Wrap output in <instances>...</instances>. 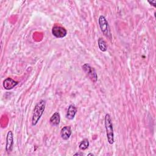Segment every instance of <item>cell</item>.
<instances>
[{"label":"cell","instance_id":"obj_15","mask_svg":"<svg viewBox=\"0 0 156 156\" xmlns=\"http://www.w3.org/2000/svg\"><path fill=\"white\" fill-rule=\"evenodd\" d=\"M87 155H92V156H93L94 154H91V153H90V154H88Z\"/></svg>","mask_w":156,"mask_h":156},{"label":"cell","instance_id":"obj_1","mask_svg":"<svg viewBox=\"0 0 156 156\" xmlns=\"http://www.w3.org/2000/svg\"><path fill=\"white\" fill-rule=\"evenodd\" d=\"M46 106V101L43 99L40 100L35 106L32 117V125L35 126L39 121L43 115Z\"/></svg>","mask_w":156,"mask_h":156},{"label":"cell","instance_id":"obj_14","mask_svg":"<svg viewBox=\"0 0 156 156\" xmlns=\"http://www.w3.org/2000/svg\"><path fill=\"white\" fill-rule=\"evenodd\" d=\"M84 155V154L83 152H77L74 154V155H75V156L76 155Z\"/></svg>","mask_w":156,"mask_h":156},{"label":"cell","instance_id":"obj_9","mask_svg":"<svg viewBox=\"0 0 156 156\" xmlns=\"http://www.w3.org/2000/svg\"><path fill=\"white\" fill-rule=\"evenodd\" d=\"M76 112H77L76 107L74 104L69 105L66 113V118L69 120L73 119L75 117Z\"/></svg>","mask_w":156,"mask_h":156},{"label":"cell","instance_id":"obj_7","mask_svg":"<svg viewBox=\"0 0 156 156\" xmlns=\"http://www.w3.org/2000/svg\"><path fill=\"white\" fill-rule=\"evenodd\" d=\"M18 83V82L14 80L12 78L7 77L3 82V87L5 90H9L14 88L15 86H16Z\"/></svg>","mask_w":156,"mask_h":156},{"label":"cell","instance_id":"obj_8","mask_svg":"<svg viewBox=\"0 0 156 156\" xmlns=\"http://www.w3.org/2000/svg\"><path fill=\"white\" fill-rule=\"evenodd\" d=\"M72 133L71 128L69 126L63 127L60 130V136L63 140H67L69 138Z\"/></svg>","mask_w":156,"mask_h":156},{"label":"cell","instance_id":"obj_4","mask_svg":"<svg viewBox=\"0 0 156 156\" xmlns=\"http://www.w3.org/2000/svg\"><path fill=\"white\" fill-rule=\"evenodd\" d=\"M82 69L89 77V79L93 82H96L98 80V75L94 68L91 67L88 63H85L82 66Z\"/></svg>","mask_w":156,"mask_h":156},{"label":"cell","instance_id":"obj_13","mask_svg":"<svg viewBox=\"0 0 156 156\" xmlns=\"http://www.w3.org/2000/svg\"><path fill=\"white\" fill-rule=\"evenodd\" d=\"M148 2L151 5H152V6H154V7H156V1L155 0H154V1H148Z\"/></svg>","mask_w":156,"mask_h":156},{"label":"cell","instance_id":"obj_6","mask_svg":"<svg viewBox=\"0 0 156 156\" xmlns=\"http://www.w3.org/2000/svg\"><path fill=\"white\" fill-rule=\"evenodd\" d=\"M13 144V135L11 130L7 132L6 136V144H5V151L7 154H10L12 151Z\"/></svg>","mask_w":156,"mask_h":156},{"label":"cell","instance_id":"obj_5","mask_svg":"<svg viewBox=\"0 0 156 156\" xmlns=\"http://www.w3.org/2000/svg\"><path fill=\"white\" fill-rule=\"evenodd\" d=\"M52 34L55 37L58 38H62L66 35L67 30L63 27L54 26L52 28Z\"/></svg>","mask_w":156,"mask_h":156},{"label":"cell","instance_id":"obj_2","mask_svg":"<svg viewBox=\"0 0 156 156\" xmlns=\"http://www.w3.org/2000/svg\"><path fill=\"white\" fill-rule=\"evenodd\" d=\"M104 124H105V128L106 130V135H107V138L108 142L110 144H113L115 141L113 123H112V119L110 117V115L108 113H107L105 116Z\"/></svg>","mask_w":156,"mask_h":156},{"label":"cell","instance_id":"obj_3","mask_svg":"<svg viewBox=\"0 0 156 156\" xmlns=\"http://www.w3.org/2000/svg\"><path fill=\"white\" fill-rule=\"evenodd\" d=\"M98 23L101 30L104 34V35L108 39L111 40L112 38V35L108 23L106 20L105 17L103 15H100L98 18Z\"/></svg>","mask_w":156,"mask_h":156},{"label":"cell","instance_id":"obj_12","mask_svg":"<svg viewBox=\"0 0 156 156\" xmlns=\"http://www.w3.org/2000/svg\"><path fill=\"white\" fill-rule=\"evenodd\" d=\"M88 146H89V141L88 139L85 138L80 143L79 147L80 150L84 151V150H86L88 147Z\"/></svg>","mask_w":156,"mask_h":156},{"label":"cell","instance_id":"obj_10","mask_svg":"<svg viewBox=\"0 0 156 156\" xmlns=\"http://www.w3.org/2000/svg\"><path fill=\"white\" fill-rule=\"evenodd\" d=\"M60 121V113L57 112H55L51 117L49 119V122L52 126H57L59 124Z\"/></svg>","mask_w":156,"mask_h":156},{"label":"cell","instance_id":"obj_11","mask_svg":"<svg viewBox=\"0 0 156 156\" xmlns=\"http://www.w3.org/2000/svg\"><path fill=\"white\" fill-rule=\"evenodd\" d=\"M98 46L99 49L102 51V52H105L107 51V44L105 42V41L102 39V38H99L98 39Z\"/></svg>","mask_w":156,"mask_h":156}]
</instances>
